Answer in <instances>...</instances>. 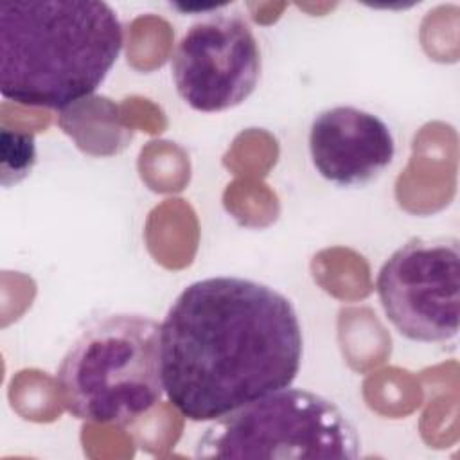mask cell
<instances>
[{
  "label": "cell",
  "mask_w": 460,
  "mask_h": 460,
  "mask_svg": "<svg viewBox=\"0 0 460 460\" xmlns=\"http://www.w3.org/2000/svg\"><path fill=\"white\" fill-rule=\"evenodd\" d=\"M0 158H2V183L22 181L36 164V142L31 133L2 129L0 137Z\"/></svg>",
  "instance_id": "obj_8"
},
{
  "label": "cell",
  "mask_w": 460,
  "mask_h": 460,
  "mask_svg": "<svg viewBox=\"0 0 460 460\" xmlns=\"http://www.w3.org/2000/svg\"><path fill=\"white\" fill-rule=\"evenodd\" d=\"M361 438L331 399L284 388L217 420L201 435V458H338L359 456Z\"/></svg>",
  "instance_id": "obj_4"
},
{
  "label": "cell",
  "mask_w": 460,
  "mask_h": 460,
  "mask_svg": "<svg viewBox=\"0 0 460 460\" xmlns=\"http://www.w3.org/2000/svg\"><path fill=\"white\" fill-rule=\"evenodd\" d=\"M124 29L99 0L0 4V93L63 110L90 97L117 63Z\"/></svg>",
  "instance_id": "obj_2"
},
{
  "label": "cell",
  "mask_w": 460,
  "mask_h": 460,
  "mask_svg": "<svg viewBox=\"0 0 460 460\" xmlns=\"http://www.w3.org/2000/svg\"><path fill=\"white\" fill-rule=\"evenodd\" d=\"M261 70L259 41L239 14H216L192 23L171 59L178 95L203 113L244 102L255 92Z\"/></svg>",
  "instance_id": "obj_6"
},
{
  "label": "cell",
  "mask_w": 460,
  "mask_h": 460,
  "mask_svg": "<svg viewBox=\"0 0 460 460\" xmlns=\"http://www.w3.org/2000/svg\"><path fill=\"white\" fill-rule=\"evenodd\" d=\"M376 291L401 336L420 343L453 340L460 316L458 239H410L381 266Z\"/></svg>",
  "instance_id": "obj_5"
},
{
  "label": "cell",
  "mask_w": 460,
  "mask_h": 460,
  "mask_svg": "<svg viewBox=\"0 0 460 460\" xmlns=\"http://www.w3.org/2000/svg\"><path fill=\"white\" fill-rule=\"evenodd\" d=\"M309 155L323 180L338 187H361L392 164L395 140L377 115L356 106H334L313 119Z\"/></svg>",
  "instance_id": "obj_7"
},
{
  "label": "cell",
  "mask_w": 460,
  "mask_h": 460,
  "mask_svg": "<svg viewBox=\"0 0 460 460\" xmlns=\"http://www.w3.org/2000/svg\"><path fill=\"white\" fill-rule=\"evenodd\" d=\"M302 356L295 305L252 279L196 280L160 323L164 392L192 422H214L291 386Z\"/></svg>",
  "instance_id": "obj_1"
},
{
  "label": "cell",
  "mask_w": 460,
  "mask_h": 460,
  "mask_svg": "<svg viewBox=\"0 0 460 460\" xmlns=\"http://www.w3.org/2000/svg\"><path fill=\"white\" fill-rule=\"evenodd\" d=\"M56 385L75 419L124 426L155 408L164 392L160 323L115 313L92 322L63 356Z\"/></svg>",
  "instance_id": "obj_3"
}]
</instances>
